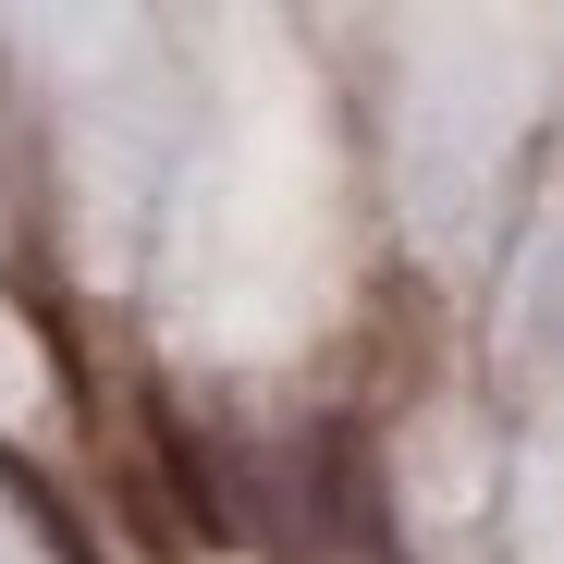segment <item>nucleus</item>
I'll return each mask as SVG.
<instances>
[{"mask_svg": "<svg viewBox=\"0 0 564 564\" xmlns=\"http://www.w3.org/2000/svg\"><path fill=\"white\" fill-rule=\"evenodd\" d=\"M148 430H160V466H172L184 516H197L209 540H258V491H246V466H234V454H221V442H209L197 417H172V405H160Z\"/></svg>", "mask_w": 564, "mask_h": 564, "instance_id": "nucleus-1", "label": "nucleus"}, {"mask_svg": "<svg viewBox=\"0 0 564 564\" xmlns=\"http://www.w3.org/2000/svg\"><path fill=\"white\" fill-rule=\"evenodd\" d=\"M307 479H319L344 552H368V564L393 552V528H381V479H368V442H356V430H319V442H307Z\"/></svg>", "mask_w": 564, "mask_h": 564, "instance_id": "nucleus-2", "label": "nucleus"}]
</instances>
